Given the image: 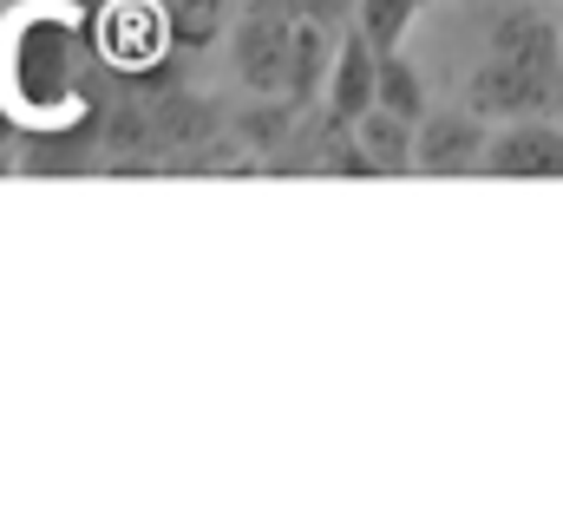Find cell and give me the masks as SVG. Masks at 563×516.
Returning <instances> with one entry per match:
<instances>
[{
  "instance_id": "9c48e42d",
  "label": "cell",
  "mask_w": 563,
  "mask_h": 516,
  "mask_svg": "<svg viewBox=\"0 0 563 516\" xmlns=\"http://www.w3.org/2000/svg\"><path fill=\"white\" fill-rule=\"evenodd\" d=\"M157 13H164L170 46H184V53H203L230 26V0H157Z\"/></svg>"
},
{
  "instance_id": "8fae6325",
  "label": "cell",
  "mask_w": 563,
  "mask_h": 516,
  "mask_svg": "<svg viewBox=\"0 0 563 516\" xmlns=\"http://www.w3.org/2000/svg\"><path fill=\"white\" fill-rule=\"evenodd\" d=\"M374 105H387V112H400V119H420V112H426V86H420V72H413V59H400V53H380Z\"/></svg>"
},
{
  "instance_id": "4fadbf2b",
  "label": "cell",
  "mask_w": 563,
  "mask_h": 516,
  "mask_svg": "<svg viewBox=\"0 0 563 516\" xmlns=\"http://www.w3.org/2000/svg\"><path fill=\"white\" fill-rule=\"evenodd\" d=\"M551 119L563 125V72H558V92H551Z\"/></svg>"
},
{
  "instance_id": "8992f818",
  "label": "cell",
  "mask_w": 563,
  "mask_h": 516,
  "mask_svg": "<svg viewBox=\"0 0 563 516\" xmlns=\"http://www.w3.org/2000/svg\"><path fill=\"white\" fill-rule=\"evenodd\" d=\"M328 66H334V33H328V20L295 13V33H288V72H282V99H288V105L321 99Z\"/></svg>"
},
{
  "instance_id": "3957f363",
  "label": "cell",
  "mask_w": 563,
  "mask_h": 516,
  "mask_svg": "<svg viewBox=\"0 0 563 516\" xmlns=\"http://www.w3.org/2000/svg\"><path fill=\"white\" fill-rule=\"evenodd\" d=\"M551 92H558V72H538L525 59H505V53H485V66L472 72L465 86V105L485 112L492 125L498 119H531V112H551Z\"/></svg>"
},
{
  "instance_id": "5b68a950",
  "label": "cell",
  "mask_w": 563,
  "mask_h": 516,
  "mask_svg": "<svg viewBox=\"0 0 563 516\" xmlns=\"http://www.w3.org/2000/svg\"><path fill=\"white\" fill-rule=\"evenodd\" d=\"M374 79H380V53L367 46V33L361 26H347L341 40H334V66H328V112H334V125L347 131L367 105H374Z\"/></svg>"
},
{
  "instance_id": "6da1fadb",
  "label": "cell",
  "mask_w": 563,
  "mask_h": 516,
  "mask_svg": "<svg viewBox=\"0 0 563 516\" xmlns=\"http://www.w3.org/2000/svg\"><path fill=\"white\" fill-rule=\"evenodd\" d=\"M288 33H295V7H282V0H250V7L236 13L230 53H236V79H243L256 99H282Z\"/></svg>"
},
{
  "instance_id": "7a4b0ae2",
  "label": "cell",
  "mask_w": 563,
  "mask_h": 516,
  "mask_svg": "<svg viewBox=\"0 0 563 516\" xmlns=\"http://www.w3.org/2000/svg\"><path fill=\"white\" fill-rule=\"evenodd\" d=\"M492 144V119L472 105H445V112H420L413 125V170L426 177H478Z\"/></svg>"
},
{
  "instance_id": "ba28073f",
  "label": "cell",
  "mask_w": 563,
  "mask_h": 516,
  "mask_svg": "<svg viewBox=\"0 0 563 516\" xmlns=\"http://www.w3.org/2000/svg\"><path fill=\"white\" fill-rule=\"evenodd\" d=\"M157 40H170V33H164V13H157V0H119V7L106 13V46H112V59L144 66Z\"/></svg>"
},
{
  "instance_id": "7c38bea8",
  "label": "cell",
  "mask_w": 563,
  "mask_h": 516,
  "mask_svg": "<svg viewBox=\"0 0 563 516\" xmlns=\"http://www.w3.org/2000/svg\"><path fill=\"white\" fill-rule=\"evenodd\" d=\"M282 7H295V13H314V20H328V26H334V20H341L354 0H282Z\"/></svg>"
},
{
  "instance_id": "30bf717a",
  "label": "cell",
  "mask_w": 563,
  "mask_h": 516,
  "mask_svg": "<svg viewBox=\"0 0 563 516\" xmlns=\"http://www.w3.org/2000/svg\"><path fill=\"white\" fill-rule=\"evenodd\" d=\"M347 13H354V26L367 33L374 53H400V40L413 33V20L426 13V0H354Z\"/></svg>"
},
{
  "instance_id": "277c9868",
  "label": "cell",
  "mask_w": 563,
  "mask_h": 516,
  "mask_svg": "<svg viewBox=\"0 0 563 516\" xmlns=\"http://www.w3.org/2000/svg\"><path fill=\"white\" fill-rule=\"evenodd\" d=\"M478 177H563V125L551 112L492 125V144H485Z\"/></svg>"
},
{
  "instance_id": "52a82bcc",
  "label": "cell",
  "mask_w": 563,
  "mask_h": 516,
  "mask_svg": "<svg viewBox=\"0 0 563 516\" xmlns=\"http://www.w3.org/2000/svg\"><path fill=\"white\" fill-rule=\"evenodd\" d=\"M413 125L420 119H400V112H387V105H367L347 137H354V150L367 157V177H400V170H413Z\"/></svg>"
}]
</instances>
